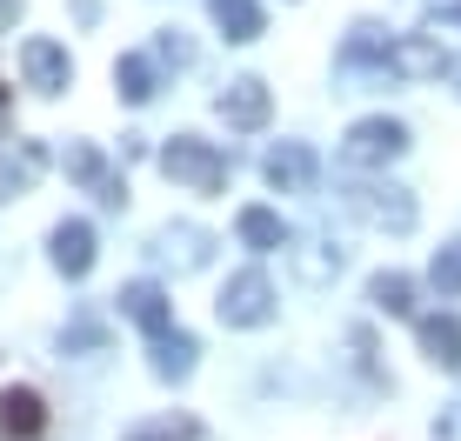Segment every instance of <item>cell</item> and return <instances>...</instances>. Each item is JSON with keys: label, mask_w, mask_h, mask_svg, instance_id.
Masks as SVG:
<instances>
[{"label": "cell", "mask_w": 461, "mask_h": 441, "mask_svg": "<svg viewBox=\"0 0 461 441\" xmlns=\"http://www.w3.org/2000/svg\"><path fill=\"white\" fill-rule=\"evenodd\" d=\"M161 175L194 187V194H221V187H228V154H221L214 140H201V134H174L161 148Z\"/></svg>", "instance_id": "cell-1"}, {"label": "cell", "mask_w": 461, "mask_h": 441, "mask_svg": "<svg viewBox=\"0 0 461 441\" xmlns=\"http://www.w3.org/2000/svg\"><path fill=\"white\" fill-rule=\"evenodd\" d=\"M408 154V128L402 121H388V114H375V121H355L341 140V161L348 167H388V161H402Z\"/></svg>", "instance_id": "cell-2"}, {"label": "cell", "mask_w": 461, "mask_h": 441, "mask_svg": "<svg viewBox=\"0 0 461 441\" xmlns=\"http://www.w3.org/2000/svg\"><path fill=\"white\" fill-rule=\"evenodd\" d=\"M348 208L368 220V228H388V234L415 228V194L408 187H348Z\"/></svg>", "instance_id": "cell-3"}, {"label": "cell", "mask_w": 461, "mask_h": 441, "mask_svg": "<svg viewBox=\"0 0 461 441\" xmlns=\"http://www.w3.org/2000/svg\"><path fill=\"white\" fill-rule=\"evenodd\" d=\"M267 314H275V288H267V274H234L228 288H221V321L228 328H261Z\"/></svg>", "instance_id": "cell-4"}, {"label": "cell", "mask_w": 461, "mask_h": 441, "mask_svg": "<svg viewBox=\"0 0 461 441\" xmlns=\"http://www.w3.org/2000/svg\"><path fill=\"white\" fill-rule=\"evenodd\" d=\"M21 74H27V87H34V94H68L74 60H68V47H60V40L34 34V40L21 47Z\"/></svg>", "instance_id": "cell-5"}, {"label": "cell", "mask_w": 461, "mask_h": 441, "mask_svg": "<svg viewBox=\"0 0 461 441\" xmlns=\"http://www.w3.org/2000/svg\"><path fill=\"white\" fill-rule=\"evenodd\" d=\"M267 114H275V94H267V81H254V74H241V81H228V94H221V121L228 128H267Z\"/></svg>", "instance_id": "cell-6"}, {"label": "cell", "mask_w": 461, "mask_h": 441, "mask_svg": "<svg viewBox=\"0 0 461 441\" xmlns=\"http://www.w3.org/2000/svg\"><path fill=\"white\" fill-rule=\"evenodd\" d=\"M448 47H435L428 34H408L388 47V74H402V81H435V74H448Z\"/></svg>", "instance_id": "cell-7"}, {"label": "cell", "mask_w": 461, "mask_h": 441, "mask_svg": "<svg viewBox=\"0 0 461 441\" xmlns=\"http://www.w3.org/2000/svg\"><path fill=\"white\" fill-rule=\"evenodd\" d=\"M261 175H267V187H281V194H308V187H314V148L281 140V148H267Z\"/></svg>", "instance_id": "cell-8"}, {"label": "cell", "mask_w": 461, "mask_h": 441, "mask_svg": "<svg viewBox=\"0 0 461 441\" xmlns=\"http://www.w3.org/2000/svg\"><path fill=\"white\" fill-rule=\"evenodd\" d=\"M68 175H74V181H81V187H87V194H101V201H107V208H121V201H127V187H121L114 175H107V161H101V148H87V140H68Z\"/></svg>", "instance_id": "cell-9"}, {"label": "cell", "mask_w": 461, "mask_h": 441, "mask_svg": "<svg viewBox=\"0 0 461 441\" xmlns=\"http://www.w3.org/2000/svg\"><path fill=\"white\" fill-rule=\"evenodd\" d=\"M121 314L140 321L148 335H167V328H174V308H167V294L154 288V281H127V288H121Z\"/></svg>", "instance_id": "cell-10"}, {"label": "cell", "mask_w": 461, "mask_h": 441, "mask_svg": "<svg viewBox=\"0 0 461 441\" xmlns=\"http://www.w3.org/2000/svg\"><path fill=\"white\" fill-rule=\"evenodd\" d=\"M0 428H7V441H34L47 428V401L34 388H7L0 395Z\"/></svg>", "instance_id": "cell-11"}, {"label": "cell", "mask_w": 461, "mask_h": 441, "mask_svg": "<svg viewBox=\"0 0 461 441\" xmlns=\"http://www.w3.org/2000/svg\"><path fill=\"white\" fill-rule=\"evenodd\" d=\"M54 267L68 281H81L94 267V228H87V220H60V228H54Z\"/></svg>", "instance_id": "cell-12"}, {"label": "cell", "mask_w": 461, "mask_h": 441, "mask_svg": "<svg viewBox=\"0 0 461 441\" xmlns=\"http://www.w3.org/2000/svg\"><path fill=\"white\" fill-rule=\"evenodd\" d=\"M415 335H421V355L435 361V368L461 374V321L455 314H428V321H415Z\"/></svg>", "instance_id": "cell-13"}, {"label": "cell", "mask_w": 461, "mask_h": 441, "mask_svg": "<svg viewBox=\"0 0 461 441\" xmlns=\"http://www.w3.org/2000/svg\"><path fill=\"white\" fill-rule=\"evenodd\" d=\"M41 167H47L41 140H21L14 154H0V194H27V187L41 181Z\"/></svg>", "instance_id": "cell-14"}, {"label": "cell", "mask_w": 461, "mask_h": 441, "mask_svg": "<svg viewBox=\"0 0 461 441\" xmlns=\"http://www.w3.org/2000/svg\"><path fill=\"white\" fill-rule=\"evenodd\" d=\"M208 14H214V27L221 34H228L234 47H248V40H261V7H254V0H208Z\"/></svg>", "instance_id": "cell-15"}, {"label": "cell", "mask_w": 461, "mask_h": 441, "mask_svg": "<svg viewBox=\"0 0 461 441\" xmlns=\"http://www.w3.org/2000/svg\"><path fill=\"white\" fill-rule=\"evenodd\" d=\"M154 87H161V81H154V60L148 54H121L114 60V94H121L127 107H148Z\"/></svg>", "instance_id": "cell-16"}, {"label": "cell", "mask_w": 461, "mask_h": 441, "mask_svg": "<svg viewBox=\"0 0 461 441\" xmlns=\"http://www.w3.org/2000/svg\"><path fill=\"white\" fill-rule=\"evenodd\" d=\"M194 335H181V328H167V335H154V374L161 382H181V374H194Z\"/></svg>", "instance_id": "cell-17"}, {"label": "cell", "mask_w": 461, "mask_h": 441, "mask_svg": "<svg viewBox=\"0 0 461 441\" xmlns=\"http://www.w3.org/2000/svg\"><path fill=\"white\" fill-rule=\"evenodd\" d=\"M234 234L254 248V255H275L281 241H288V228H281V214H267V208H241V220H234Z\"/></svg>", "instance_id": "cell-18"}, {"label": "cell", "mask_w": 461, "mask_h": 441, "mask_svg": "<svg viewBox=\"0 0 461 441\" xmlns=\"http://www.w3.org/2000/svg\"><path fill=\"white\" fill-rule=\"evenodd\" d=\"M388 34H381V27H355V34H348V47H341V60L348 68H388Z\"/></svg>", "instance_id": "cell-19"}, {"label": "cell", "mask_w": 461, "mask_h": 441, "mask_svg": "<svg viewBox=\"0 0 461 441\" xmlns=\"http://www.w3.org/2000/svg\"><path fill=\"white\" fill-rule=\"evenodd\" d=\"M375 308L381 314H415V281H408V274H375Z\"/></svg>", "instance_id": "cell-20"}, {"label": "cell", "mask_w": 461, "mask_h": 441, "mask_svg": "<svg viewBox=\"0 0 461 441\" xmlns=\"http://www.w3.org/2000/svg\"><path fill=\"white\" fill-rule=\"evenodd\" d=\"M428 281H435L441 294H461V241H448L435 255V267H428Z\"/></svg>", "instance_id": "cell-21"}, {"label": "cell", "mask_w": 461, "mask_h": 441, "mask_svg": "<svg viewBox=\"0 0 461 441\" xmlns=\"http://www.w3.org/2000/svg\"><path fill=\"white\" fill-rule=\"evenodd\" d=\"M127 441H201V428L181 415V421H148V428H134Z\"/></svg>", "instance_id": "cell-22"}, {"label": "cell", "mask_w": 461, "mask_h": 441, "mask_svg": "<svg viewBox=\"0 0 461 441\" xmlns=\"http://www.w3.org/2000/svg\"><path fill=\"white\" fill-rule=\"evenodd\" d=\"M68 348H101V328H94V321H74V328H68Z\"/></svg>", "instance_id": "cell-23"}, {"label": "cell", "mask_w": 461, "mask_h": 441, "mask_svg": "<svg viewBox=\"0 0 461 441\" xmlns=\"http://www.w3.org/2000/svg\"><path fill=\"white\" fill-rule=\"evenodd\" d=\"M14 14H21V0H0V21H14Z\"/></svg>", "instance_id": "cell-24"}, {"label": "cell", "mask_w": 461, "mask_h": 441, "mask_svg": "<svg viewBox=\"0 0 461 441\" xmlns=\"http://www.w3.org/2000/svg\"><path fill=\"white\" fill-rule=\"evenodd\" d=\"M0 114H7V81H0Z\"/></svg>", "instance_id": "cell-25"}, {"label": "cell", "mask_w": 461, "mask_h": 441, "mask_svg": "<svg viewBox=\"0 0 461 441\" xmlns=\"http://www.w3.org/2000/svg\"><path fill=\"white\" fill-rule=\"evenodd\" d=\"M448 21H461V7H448Z\"/></svg>", "instance_id": "cell-26"}, {"label": "cell", "mask_w": 461, "mask_h": 441, "mask_svg": "<svg viewBox=\"0 0 461 441\" xmlns=\"http://www.w3.org/2000/svg\"><path fill=\"white\" fill-rule=\"evenodd\" d=\"M455 74H461V68H455Z\"/></svg>", "instance_id": "cell-27"}]
</instances>
